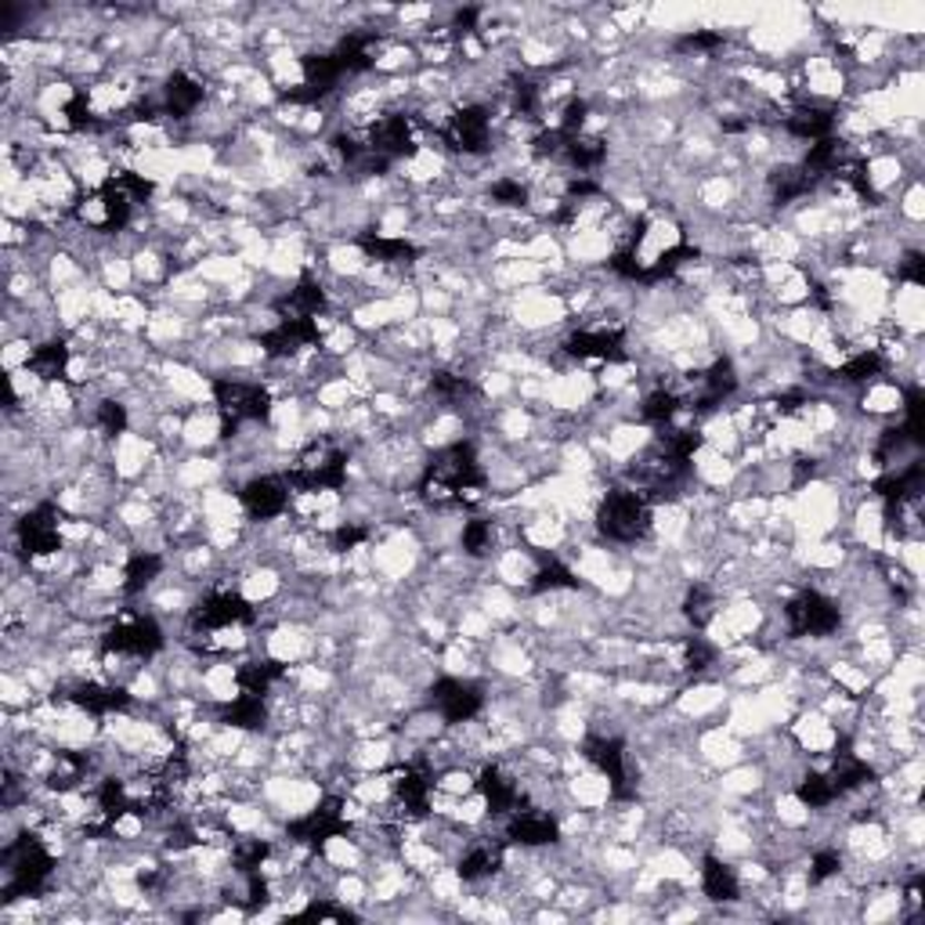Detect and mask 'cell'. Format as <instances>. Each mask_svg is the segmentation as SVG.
Instances as JSON below:
<instances>
[{
  "label": "cell",
  "mask_w": 925,
  "mask_h": 925,
  "mask_svg": "<svg viewBox=\"0 0 925 925\" xmlns=\"http://www.w3.org/2000/svg\"><path fill=\"white\" fill-rule=\"evenodd\" d=\"M69 369H73V351H69L62 340L40 343V348H33L30 358H25V372H33V377L48 380V383L62 380Z\"/></svg>",
  "instance_id": "9c48e42d"
},
{
  "label": "cell",
  "mask_w": 925,
  "mask_h": 925,
  "mask_svg": "<svg viewBox=\"0 0 925 925\" xmlns=\"http://www.w3.org/2000/svg\"><path fill=\"white\" fill-rule=\"evenodd\" d=\"M712 661H716V647H712V644H706L701 637H690V640L684 644V669H687V672L709 669Z\"/></svg>",
  "instance_id": "9a60e30c"
},
{
  "label": "cell",
  "mask_w": 925,
  "mask_h": 925,
  "mask_svg": "<svg viewBox=\"0 0 925 925\" xmlns=\"http://www.w3.org/2000/svg\"><path fill=\"white\" fill-rule=\"evenodd\" d=\"M597 528L611 543H637L651 532V500L640 489H611L597 506Z\"/></svg>",
  "instance_id": "6da1fadb"
},
{
  "label": "cell",
  "mask_w": 925,
  "mask_h": 925,
  "mask_svg": "<svg viewBox=\"0 0 925 925\" xmlns=\"http://www.w3.org/2000/svg\"><path fill=\"white\" fill-rule=\"evenodd\" d=\"M784 626L792 637H832L842 626V611L821 589H803L784 604Z\"/></svg>",
  "instance_id": "3957f363"
},
{
  "label": "cell",
  "mask_w": 925,
  "mask_h": 925,
  "mask_svg": "<svg viewBox=\"0 0 925 925\" xmlns=\"http://www.w3.org/2000/svg\"><path fill=\"white\" fill-rule=\"evenodd\" d=\"M163 568H167V561H163L156 549H137V554H131L127 568H123L120 589L127 593V597H137V593H145L152 583H156Z\"/></svg>",
  "instance_id": "30bf717a"
},
{
  "label": "cell",
  "mask_w": 925,
  "mask_h": 925,
  "mask_svg": "<svg viewBox=\"0 0 925 925\" xmlns=\"http://www.w3.org/2000/svg\"><path fill=\"white\" fill-rule=\"evenodd\" d=\"M784 127H789L792 137H803V142L813 145V142H821V137H832L835 116L828 113V109H818V105H799L784 116Z\"/></svg>",
  "instance_id": "8fae6325"
},
{
  "label": "cell",
  "mask_w": 925,
  "mask_h": 925,
  "mask_svg": "<svg viewBox=\"0 0 925 925\" xmlns=\"http://www.w3.org/2000/svg\"><path fill=\"white\" fill-rule=\"evenodd\" d=\"M203 94H206V88L199 84V80L192 73H185V69H177V73L167 80V88H163L160 102H163V109H167V116L185 120L203 105Z\"/></svg>",
  "instance_id": "ba28073f"
},
{
  "label": "cell",
  "mask_w": 925,
  "mask_h": 925,
  "mask_svg": "<svg viewBox=\"0 0 925 925\" xmlns=\"http://www.w3.org/2000/svg\"><path fill=\"white\" fill-rule=\"evenodd\" d=\"M289 500H294V489H289V481L279 474H260L250 477L239 492V503L243 510L250 514L254 521H275L282 517L289 510Z\"/></svg>",
  "instance_id": "5b68a950"
},
{
  "label": "cell",
  "mask_w": 925,
  "mask_h": 925,
  "mask_svg": "<svg viewBox=\"0 0 925 925\" xmlns=\"http://www.w3.org/2000/svg\"><path fill=\"white\" fill-rule=\"evenodd\" d=\"M102 655L105 658H152L163 651V629L148 615H123L102 633Z\"/></svg>",
  "instance_id": "7a4b0ae2"
},
{
  "label": "cell",
  "mask_w": 925,
  "mask_h": 925,
  "mask_svg": "<svg viewBox=\"0 0 925 925\" xmlns=\"http://www.w3.org/2000/svg\"><path fill=\"white\" fill-rule=\"evenodd\" d=\"M460 543H463V549H466V554H471V557H485L489 549L495 546V528H492V521H485V517H471V521H463Z\"/></svg>",
  "instance_id": "4fadbf2b"
},
{
  "label": "cell",
  "mask_w": 925,
  "mask_h": 925,
  "mask_svg": "<svg viewBox=\"0 0 925 925\" xmlns=\"http://www.w3.org/2000/svg\"><path fill=\"white\" fill-rule=\"evenodd\" d=\"M431 706L445 723H474V716L485 706V695H481L477 684L445 676L431 687Z\"/></svg>",
  "instance_id": "277c9868"
},
{
  "label": "cell",
  "mask_w": 925,
  "mask_h": 925,
  "mask_svg": "<svg viewBox=\"0 0 925 925\" xmlns=\"http://www.w3.org/2000/svg\"><path fill=\"white\" fill-rule=\"evenodd\" d=\"M94 423H99V431H102L105 438L127 434V426H131L127 405H120V402H102L99 409H94Z\"/></svg>",
  "instance_id": "5bb4252c"
},
{
  "label": "cell",
  "mask_w": 925,
  "mask_h": 925,
  "mask_svg": "<svg viewBox=\"0 0 925 925\" xmlns=\"http://www.w3.org/2000/svg\"><path fill=\"white\" fill-rule=\"evenodd\" d=\"M701 896L709 904H738L741 901V872L730 867L720 853H706L701 857Z\"/></svg>",
  "instance_id": "52a82bcc"
},
{
  "label": "cell",
  "mask_w": 925,
  "mask_h": 925,
  "mask_svg": "<svg viewBox=\"0 0 925 925\" xmlns=\"http://www.w3.org/2000/svg\"><path fill=\"white\" fill-rule=\"evenodd\" d=\"M684 615H687L690 626H698V629L709 626L712 618H716V593H712V586H706V583L690 586L687 600H684Z\"/></svg>",
  "instance_id": "7c38bea8"
},
{
  "label": "cell",
  "mask_w": 925,
  "mask_h": 925,
  "mask_svg": "<svg viewBox=\"0 0 925 925\" xmlns=\"http://www.w3.org/2000/svg\"><path fill=\"white\" fill-rule=\"evenodd\" d=\"M19 546L25 549L30 557H51L62 549V517L54 514V506H33L30 514L19 521Z\"/></svg>",
  "instance_id": "8992f818"
}]
</instances>
